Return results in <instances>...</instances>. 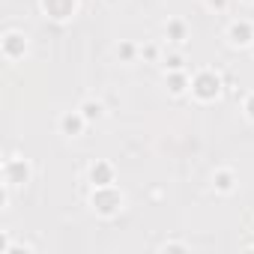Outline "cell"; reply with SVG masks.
<instances>
[{"label": "cell", "mask_w": 254, "mask_h": 254, "mask_svg": "<svg viewBox=\"0 0 254 254\" xmlns=\"http://www.w3.org/2000/svg\"><path fill=\"white\" fill-rule=\"evenodd\" d=\"M27 177H30V171H27V161L24 158H6V164H3V183H6V189L27 183Z\"/></svg>", "instance_id": "6da1fadb"}, {"label": "cell", "mask_w": 254, "mask_h": 254, "mask_svg": "<svg viewBox=\"0 0 254 254\" xmlns=\"http://www.w3.org/2000/svg\"><path fill=\"white\" fill-rule=\"evenodd\" d=\"M84 123H87V117H84L81 111H75V114H63V117H60V129H63L66 135H78V132L84 129Z\"/></svg>", "instance_id": "3957f363"}, {"label": "cell", "mask_w": 254, "mask_h": 254, "mask_svg": "<svg viewBox=\"0 0 254 254\" xmlns=\"http://www.w3.org/2000/svg\"><path fill=\"white\" fill-rule=\"evenodd\" d=\"M93 183L102 189V186H111V167L108 164H93V171H90Z\"/></svg>", "instance_id": "5b68a950"}, {"label": "cell", "mask_w": 254, "mask_h": 254, "mask_svg": "<svg viewBox=\"0 0 254 254\" xmlns=\"http://www.w3.org/2000/svg\"><path fill=\"white\" fill-rule=\"evenodd\" d=\"M209 6H224V0H209Z\"/></svg>", "instance_id": "30bf717a"}, {"label": "cell", "mask_w": 254, "mask_h": 254, "mask_svg": "<svg viewBox=\"0 0 254 254\" xmlns=\"http://www.w3.org/2000/svg\"><path fill=\"white\" fill-rule=\"evenodd\" d=\"M215 186H218L221 192H227V189H230V174H218V177H215Z\"/></svg>", "instance_id": "ba28073f"}, {"label": "cell", "mask_w": 254, "mask_h": 254, "mask_svg": "<svg viewBox=\"0 0 254 254\" xmlns=\"http://www.w3.org/2000/svg\"><path fill=\"white\" fill-rule=\"evenodd\" d=\"M230 39L233 42H248V24H233L230 27Z\"/></svg>", "instance_id": "52a82bcc"}, {"label": "cell", "mask_w": 254, "mask_h": 254, "mask_svg": "<svg viewBox=\"0 0 254 254\" xmlns=\"http://www.w3.org/2000/svg\"><path fill=\"white\" fill-rule=\"evenodd\" d=\"M24 48H27V42H24L21 33L9 30V33L3 36V57H6V60H18V57H24Z\"/></svg>", "instance_id": "7a4b0ae2"}, {"label": "cell", "mask_w": 254, "mask_h": 254, "mask_svg": "<svg viewBox=\"0 0 254 254\" xmlns=\"http://www.w3.org/2000/svg\"><path fill=\"white\" fill-rule=\"evenodd\" d=\"M245 111H248V117H251V120H254V96H251V99H248V105H245Z\"/></svg>", "instance_id": "9c48e42d"}, {"label": "cell", "mask_w": 254, "mask_h": 254, "mask_svg": "<svg viewBox=\"0 0 254 254\" xmlns=\"http://www.w3.org/2000/svg\"><path fill=\"white\" fill-rule=\"evenodd\" d=\"M81 114L87 117V120H96V117H102V105L99 102H84L81 105Z\"/></svg>", "instance_id": "8992f818"}, {"label": "cell", "mask_w": 254, "mask_h": 254, "mask_svg": "<svg viewBox=\"0 0 254 254\" xmlns=\"http://www.w3.org/2000/svg\"><path fill=\"white\" fill-rule=\"evenodd\" d=\"M195 87H198V96L209 99V96L218 93V78H212V75H201V78L195 81Z\"/></svg>", "instance_id": "277c9868"}]
</instances>
